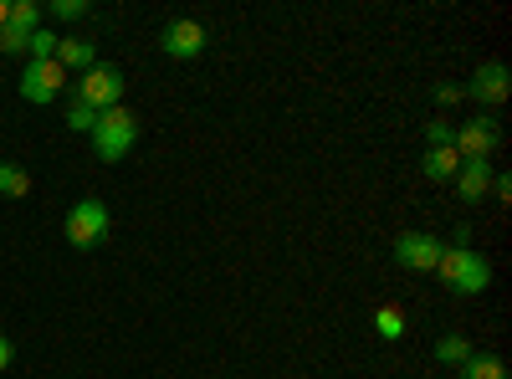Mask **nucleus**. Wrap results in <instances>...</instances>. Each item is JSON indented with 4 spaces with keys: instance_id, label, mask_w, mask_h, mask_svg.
<instances>
[{
    "instance_id": "nucleus-15",
    "label": "nucleus",
    "mask_w": 512,
    "mask_h": 379,
    "mask_svg": "<svg viewBox=\"0 0 512 379\" xmlns=\"http://www.w3.org/2000/svg\"><path fill=\"white\" fill-rule=\"evenodd\" d=\"M374 333L384 344H395V339H405V313L395 308V303H384L379 313H374Z\"/></svg>"
},
{
    "instance_id": "nucleus-16",
    "label": "nucleus",
    "mask_w": 512,
    "mask_h": 379,
    "mask_svg": "<svg viewBox=\"0 0 512 379\" xmlns=\"http://www.w3.org/2000/svg\"><path fill=\"white\" fill-rule=\"evenodd\" d=\"M0 195L6 200H26L31 195V175L21 170V164H0Z\"/></svg>"
},
{
    "instance_id": "nucleus-26",
    "label": "nucleus",
    "mask_w": 512,
    "mask_h": 379,
    "mask_svg": "<svg viewBox=\"0 0 512 379\" xmlns=\"http://www.w3.org/2000/svg\"><path fill=\"white\" fill-rule=\"evenodd\" d=\"M6 16H11V0H0V26H6Z\"/></svg>"
},
{
    "instance_id": "nucleus-25",
    "label": "nucleus",
    "mask_w": 512,
    "mask_h": 379,
    "mask_svg": "<svg viewBox=\"0 0 512 379\" xmlns=\"http://www.w3.org/2000/svg\"><path fill=\"white\" fill-rule=\"evenodd\" d=\"M11 359H16V344L6 339V333H0V374H6V369H11Z\"/></svg>"
},
{
    "instance_id": "nucleus-6",
    "label": "nucleus",
    "mask_w": 512,
    "mask_h": 379,
    "mask_svg": "<svg viewBox=\"0 0 512 379\" xmlns=\"http://www.w3.org/2000/svg\"><path fill=\"white\" fill-rule=\"evenodd\" d=\"M205 26L195 21V16H175L164 31H159V52L169 57V62H195L200 52H205Z\"/></svg>"
},
{
    "instance_id": "nucleus-8",
    "label": "nucleus",
    "mask_w": 512,
    "mask_h": 379,
    "mask_svg": "<svg viewBox=\"0 0 512 379\" xmlns=\"http://www.w3.org/2000/svg\"><path fill=\"white\" fill-rule=\"evenodd\" d=\"M497 144H502V129H497V118H487V113L472 118V123H461L456 139H451V149H456L461 159H492Z\"/></svg>"
},
{
    "instance_id": "nucleus-20",
    "label": "nucleus",
    "mask_w": 512,
    "mask_h": 379,
    "mask_svg": "<svg viewBox=\"0 0 512 379\" xmlns=\"http://www.w3.org/2000/svg\"><path fill=\"white\" fill-rule=\"evenodd\" d=\"M52 57H57V31L41 26V31L31 36V57H26V62H52Z\"/></svg>"
},
{
    "instance_id": "nucleus-10",
    "label": "nucleus",
    "mask_w": 512,
    "mask_h": 379,
    "mask_svg": "<svg viewBox=\"0 0 512 379\" xmlns=\"http://www.w3.org/2000/svg\"><path fill=\"white\" fill-rule=\"evenodd\" d=\"M492 159H461V170H456V195H461V205H482L487 195H492Z\"/></svg>"
},
{
    "instance_id": "nucleus-21",
    "label": "nucleus",
    "mask_w": 512,
    "mask_h": 379,
    "mask_svg": "<svg viewBox=\"0 0 512 379\" xmlns=\"http://www.w3.org/2000/svg\"><path fill=\"white\" fill-rule=\"evenodd\" d=\"M451 139H456V123H446V118L425 123V144H431V149H451Z\"/></svg>"
},
{
    "instance_id": "nucleus-12",
    "label": "nucleus",
    "mask_w": 512,
    "mask_h": 379,
    "mask_svg": "<svg viewBox=\"0 0 512 379\" xmlns=\"http://www.w3.org/2000/svg\"><path fill=\"white\" fill-rule=\"evenodd\" d=\"M420 170H425V180H456V170H461V154L456 149H425V164H420Z\"/></svg>"
},
{
    "instance_id": "nucleus-3",
    "label": "nucleus",
    "mask_w": 512,
    "mask_h": 379,
    "mask_svg": "<svg viewBox=\"0 0 512 379\" xmlns=\"http://www.w3.org/2000/svg\"><path fill=\"white\" fill-rule=\"evenodd\" d=\"M62 231H67V241H72L77 251H93V246H103V241H108L113 216H108V205H103L98 195H88V200H77V205L67 210Z\"/></svg>"
},
{
    "instance_id": "nucleus-1",
    "label": "nucleus",
    "mask_w": 512,
    "mask_h": 379,
    "mask_svg": "<svg viewBox=\"0 0 512 379\" xmlns=\"http://www.w3.org/2000/svg\"><path fill=\"white\" fill-rule=\"evenodd\" d=\"M436 272H441V282L451 292H461V298H477V292L492 287V262L482 257V251H472V246H446Z\"/></svg>"
},
{
    "instance_id": "nucleus-4",
    "label": "nucleus",
    "mask_w": 512,
    "mask_h": 379,
    "mask_svg": "<svg viewBox=\"0 0 512 379\" xmlns=\"http://www.w3.org/2000/svg\"><path fill=\"white\" fill-rule=\"evenodd\" d=\"M123 88H128L123 72L98 62V67H88V72L72 82V98H77V103H88L93 113H103V108H118V103H123Z\"/></svg>"
},
{
    "instance_id": "nucleus-5",
    "label": "nucleus",
    "mask_w": 512,
    "mask_h": 379,
    "mask_svg": "<svg viewBox=\"0 0 512 379\" xmlns=\"http://www.w3.org/2000/svg\"><path fill=\"white\" fill-rule=\"evenodd\" d=\"M67 77H72V72H67L57 57H52V62H26V72H21L16 88H21V98H26V103H36V108H41V103H57V98H62Z\"/></svg>"
},
{
    "instance_id": "nucleus-24",
    "label": "nucleus",
    "mask_w": 512,
    "mask_h": 379,
    "mask_svg": "<svg viewBox=\"0 0 512 379\" xmlns=\"http://www.w3.org/2000/svg\"><path fill=\"white\" fill-rule=\"evenodd\" d=\"M492 200H502V205L512 200V180L507 175H492Z\"/></svg>"
},
{
    "instance_id": "nucleus-22",
    "label": "nucleus",
    "mask_w": 512,
    "mask_h": 379,
    "mask_svg": "<svg viewBox=\"0 0 512 379\" xmlns=\"http://www.w3.org/2000/svg\"><path fill=\"white\" fill-rule=\"evenodd\" d=\"M52 16L57 21H82L88 16V0H52Z\"/></svg>"
},
{
    "instance_id": "nucleus-14",
    "label": "nucleus",
    "mask_w": 512,
    "mask_h": 379,
    "mask_svg": "<svg viewBox=\"0 0 512 379\" xmlns=\"http://www.w3.org/2000/svg\"><path fill=\"white\" fill-rule=\"evenodd\" d=\"M461 379H507V364L497 354H472L461 364Z\"/></svg>"
},
{
    "instance_id": "nucleus-7",
    "label": "nucleus",
    "mask_w": 512,
    "mask_h": 379,
    "mask_svg": "<svg viewBox=\"0 0 512 379\" xmlns=\"http://www.w3.org/2000/svg\"><path fill=\"white\" fill-rule=\"evenodd\" d=\"M441 251H446V241L431 236V231H400V236H395V262H400L405 272H436Z\"/></svg>"
},
{
    "instance_id": "nucleus-11",
    "label": "nucleus",
    "mask_w": 512,
    "mask_h": 379,
    "mask_svg": "<svg viewBox=\"0 0 512 379\" xmlns=\"http://www.w3.org/2000/svg\"><path fill=\"white\" fill-rule=\"evenodd\" d=\"M57 62L67 72H88V67H98V47L82 36H57Z\"/></svg>"
},
{
    "instance_id": "nucleus-19",
    "label": "nucleus",
    "mask_w": 512,
    "mask_h": 379,
    "mask_svg": "<svg viewBox=\"0 0 512 379\" xmlns=\"http://www.w3.org/2000/svg\"><path fill=\"white\" fill-rule=\"evenodd\" d=\"M93 123H98V113H93L88 103H77V98L67 103V129H72V134H93Z\"/></svg>"
},
{
    "instance_id": "nucleus-9",
    "label": "nucleus",
    "mask_w": 512,
    "mask_h": 379,
    "mask_svg": "<svg viewBox=\"0 0 512 379\" xmlns=\"http://www.w3.org/2000/svg\"><path fill=\"white\" fill-rule=\"evenodd\" d=\"M507 93H512V72H507L502 62H482V67L472 72V82L461 88V98H472V103H482V108L507 103Z\"/></svg>"
},
{
    "instance_id": "nucleus-13",
    "label": "nucleus",
    "mask_w": 512,
    "mask_h": 379,
    "mask_svg": "<svg viewBox=\"0 0 512 379\" xmlns=\"http://www.w3.org/2000/svg\"><path fill=\"white\" fill-rule=\"evenodd\" d=\"M472 354H477V349L466 344L461 333H446V339H436V364H446V369H461Z\"/></svg>"
},
{
    "instance_id": "nucleus-23",
    "label": "nucleus",
    "mask_w": 512,
    "mask_h": 379,
    "mask_svg": "<svg viewBox=\"0 0 512 379\" xmlns=\"http://www.w3.org/2000/svg\"><path fill=\"white\" fill-rule=\"evenodd\" d=\"M431 98H436V108H456V103H461V88H451V82H436Z\"/></svg>"
},
{
    "instance_id": "nucleus-18",
    "label": "nucleus",
    "mask_w": 512,
    "mask_h": 379,
    "mask_svg": "<svg viewBox=\"0 0 512 379\" xmlns=\"http://www.w3.org/2000/svg\"><path fill=\"white\" fill-rule=\"evenodd\" d=\"M31 36H36V31H31ZM31 36L16 31V26H0V52H6V57H31Z\"/></svg>"
},
{
    "instance_id": "nucleus-2",
    "label": "nucleus",
    "mask_w": 512,
    "mask_h": 379,
    "mask_svg": "<svg viewBox=\"0 0 512 379\" xmlns=\"http://www.w3.org/2000/svg\"><path fill=\"white\" fill-rule=\"evenodd\" d=\"M88 139H93V154H98L103 164H118V159H128V149L139 144V118L128 113L123 103H118V108H103Z\"/></svg>"
},
{
    "instance_id": "nucleus-17",
    "label": "nucleus",
    "mask_w": 512,
    "mask_h": 379,
    "mask_svg": "<svg viewBox=\"0 0 512 379\" xmlns=\"http://www.w3.org/2000/svg\"><path fill=\"white\" fill-rule=\"evenodd\" d=\"M6 26H16V31H41V6L36 0H11V16H6Z\"/></svg>"
}]
</instances>
